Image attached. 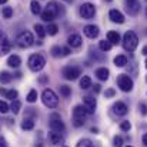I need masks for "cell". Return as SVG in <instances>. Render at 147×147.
<instances>
[{
    "label": "cell",
    "instance_id": "cell-1",
    "mask_svg": "<svg viewBox=\"0 0 147 147\" xmlns=\"http://www.w3.org/2000/svg\"><path fill=\"white\" fill-rule=\"evenodd\" d=\"M137 46H139V37H137V34L134 32H131V30L126 32L124 36H123V47H124V50H127V51L131 53V51H134V50L137 49Z\"/></svg>",
    "mask_w": 147,
    "mask_h": 147
},
{
    "label": "cell",
    "instance_id": "cell-2",
    "mask_svg": "<svg viewBox=\"0 0 147 147\" xmlns=\"http://www.w3.org/2000/svg\"><path fill=\"white\" fill-rule=\"evenodd\" d=\"M27 64L32 71H40L46 66V59L42 54H32L27 60Z\"/></svg>",
    "mask_w": 147,
    "mask_h": 147
},
{
    "label": "cell",
    "instance_id": "cell-3",
    "mask_svg": "<svg viewBox=\"0 0 147 147\" xmlns=\"http://www.w3.org/2000/svg\"><path fill=\"white\" fill-rule=\"evenodd\" d=\"M16 43H17V46L20 49H27V47H30V46L34 45V37H33V34L30 32L24 30V32H20L19 33V36L16 39Z\"/></svg>",
    "mask_w": 147,
    "mask_h": 147
},
{
    "label": "cell",
    "instance_id": "cell-4",
    "mask_svg": "<svg viewBox=\"0 0 147 147\" xmlns=\"http://www.w3.org/2000/svg\"><path fill=\"white\" fill-rule=\"evenodd\" d=\"M42 100H43V104H45L46 107H49V109H54V107H57V104H59L57 94H56L53 90H50V89H46V90L43 92Z\"/></svg>",
    "mask_w": 147,
    "mask_h": 147
},
{
    "label": "cell",
    "instance_id": "cell-5",
    "mask_svg": "<svg viewBox=\"0 0 147 147\" xmlns=\"http://www.w3.org/2000/svg\"><path fill=\"white\" fill-rule=\"evenodd\" d=\"M61 76L66 80H76L79 79V76H82V69L77 66H66L61 70Z\"/></svg>",
    "mask_w": 147,
    "mask_h": 147
},
{
    "label": "cell",
    "instance_id": "cell-6",
    "mask_svg": "<svg viewBox=\"0 0 147 147\" xmlns=\"http://www.w3.org/2000/svg\"><path fill=\"white\" fill-rule=\"evenodd\" d=\"M117 86L120 87V90L121 92H131L133 90V86H134V83H133V80L127 76V74H119L117 76Z\"/></svg>",
    "mask_w": 147,
    "mask_h": 147
},
{
    "label": "cell",
    "instance_id": "cell-7",
    "mask_svg": "<svg viewBox=\"0 0 147 147\" xmlns=\"http://www.w3.org/2000/svg\"><path fill=\"white\" fill-rule=\"evenodd\" d=\"M79 13H80V16H82L84 20H90V19H93L94 14H96V7H94V4H92V3H83V4L80 6V9H79Z\"/></svg>",
    "mask_w": 147,
    "mask_h": 147
},
{
    "label": "cell",
    "instance_id": "cell-8",
    "mask_svg": "<svg viewBox=\"0 0 147 147\" xmlns=\"http://www.w3.org/2000/svg\"><path fill=\"white\" fill-rule=\"evenodd\" d=\"M50 127H51V130H56V131H60V133H63L64 129H66L61 117L59 114H56V113H53L50 116Z\"/></svg>",
    "mask_w": 147,
    "mask_h": 147
},
{
    "label": "cell",
    "instance_id": "cell-9",
    "mask_svg": "<svg viewBox=\"0 0 147 147\" xmlns=\"http://www.w3.org/2000/svg\"><path fill=\"white\" fill-rule=\"evenodd\" d=\"M11 50V43L9 42V37L4 32H0V56H4L10 53Z\"/></svg>",
    "mask_w": 147,
    "mask_h": 147
},
{
    "label": "cell",
    "instance_id": "cell-10",
    "mask_svg": "<svg viewBox=\"0 0 147 147\" xmlns=\"http://www.w3.org/2000/svg\"><path fill=\"white\" fill-rule=\"evenodd\" d=\"M126 10L130 16H137L140 13V1L139 0H124Z\"/></svg>",
    "mask_w": 147,
    "mask_h": 147
},
{
    "label": "cell",
    "instance_id": "cell-11",
    "mask_svg": "<svg viewBox=\"0 0 147 147\" xmlns=\"http://www.w3.org/2000/svg\"><path fill=\"white\" fill-rule=\"evenodd\" d=\"M109 19H110L113 23H119V24H123V23L126 22L123 13H121L120 10H117V9H111V10L109 11Z\"/></svg>",
    "mask_w": 147,
    "mask_h": 147
},
{
    "label": "cell",
    "instance_id": "cell-12",
    "mask_svg": "<svg viewBox=\"0 0 147 147\" xmlns=\"http://www.w3.org/2000/svg\"><path fill=\"white\" fill-rule=\"evenodd\" d=\"M47 137H49V142L53 146L63 144V142H64V137L61 136V133L60 131H56V130H51L49 134H47Z\"/></svg>",
    "mask_w": 147,
    "mask_h": 147
},
{
    "label": "cell",
    "instance_id": "cell-13",
    "mask_svg": "<svg viewBox=\"0 0 147 147\" xmlns=\"http://www.w3.org/2000/svg\"><path fill=\"white\" fill-rule=\"evenodd\" d=\"M83 101H84V106H86V109H87V111L92 114V113H94V110H96V106H97V101H96V98L93 97V96H84L83 97Z\"/></svg>",
    "mask_w": 147,
    "mask_h": 147
},
{
    "label": "cell",
    "instance_id": "cell-14",
    "mask_svg": "<svg viewBox=\"0 0 147 147\" xmlns=\"http://www.w3.org/2000/svg\"><path fill=\"white\" fill-rule=\"evenodd\" d=\"M82 42H83V40H82V36L77 34V33L70 34L69 39H67V45H69L70 47H74V49L80 47V46H82Z\"/></svg>",
    "mask_w": 147,
    "mask_h": 147
},
{
    "label": "cell",
    "instance_id": "cell-15",
    "mask_svg": "<svg viewBox=\"0 0 147 147\" xmlns=\"http://www.w3.org/2000/svg\"><path fill=\"white\" fill-rule=\"evenodd\" d=\"M46 9H47V10H50V11H51V13H53L56 17L64 13L63 6H60V4H59V3H56V1H49V3H47V6H46Z\"/></svg>",
    "mask_w": 147,
    "mask_h": 147
},
{
    "label": "cell",
    "instance_id": "cell-16",
    "mask_svg": "<svg viewBox=\"0 0 147 147\" xmlns=\"http://www.w3.org/2000/svg\"><path fill=\"white\" fill-rule=\"evenodd\" d=\"M83 32H84V34H86L89 39H96L98 36V33H100L98 27L94 26V24H87V26L83 29Z\"/></svg>",
    "mask_w": 147,
    "mask_h": 147
},
{
    "label": "cell",
    "instance_id": "cell-17",
    "mask_svg": "<svg viewBox=\"0 0 147 147\" xmlns=\"http://www.w3.org/2000/svg\"><path fill=\"white\" fill-rule=\"evenodd\" d=\"M113 111H114L117 116H126L127 111H129V107L126 106V103L117 101V103H114V106H113Z\"/></svg>",
    "mask_w": 147,
    "mask_h": 147
},
{
    "label": "cell",
    "instance_id": "cell-18",
    "mask_svg": "<svg viewBox=\"0 0 147 147\" xmlns=\"http://www.w3.org/2000/svg\"><path fill=\"white\" fill-rule=\"evenodd\" d=\"M89 114L86 106H76L73 109V119H86V116Z\"/></svg>",
    "mask_w": 147,
    "mask_h": 147
},
{
    "label": "cell",
    "instance_id": "cell-19",
    "mask_svg": "<svg viewBox=\"0 0 147 147\" xmlns=\"http://www.w3.org/2000/svg\"><path fill=\"white\" fill-rule=\"evenodd\" d=\"M94 74H96V77H97L98 80L106 82V80H109V74H110V71H109V69H106V67H98V69H96Z\"/></svg>",
    "mask_w": 147,
    "mask_h": 147
},
{
    "label": "cell",
    "instance_id": "cell-20",
    "mask_svg": "<svg viewBox=\"0 0 147 147\" xmlns=\"http://www.w3.org/2000/svg\"><path fill=\"white\" fill-rule=\"evenodd\" d=\"M20 64H22V59H20L17 54H11V56H9V59H7V66L17 69Z\"/></svg>",
    "mask_w": 147,
    "mask_h": 147
},
{
    "label": "cell",
    "instance_id": "cell-21",
    "mask_svg": "<svg viewBox=\"0 0 147 147\" xmlns=\"http://www.w3.org/2000/svg\"><path fill=\"white\" fill-rule=\"evenodd\" d=\"M107 40H109L111 45H119V43H120V34H119L117 32L111 30V32L107 33Z\"/></svg>",
    "mask_w": 147,
    "mask_h": 147
},
{
    "label": "cell",
    "instance_id": "cell-22",
    "mask_svg": "<svg viewBox=\"0 0 147 147\" xmlns=\"http://www.w3.org/2000/svg\"><path fill=\"white\" fill-rule=\"evenodd\" d=\"M22 129L23 130H33L34 129V120L30 117H24V120L22 121Z\"/></svg>",
    "mask_w": 147,
    "mask_h": 147
},
{
    "label": "cell",
    "instance_id": "cell-23",
    "mask_svg": "<svg viewBox=\"0 0 147 147\" xmlns=\"http://www.w3.org/2000/svg\"><path fill=\"white\" fill-rule=\"evenodd\" d=\"M30 10H32V13L33 14H42V6H40V3L37 1V0H32L30 1Z\"/></svg>",
    "mask_w": 147,
    "mask_h": 147
},
{
    "label": "cell",
    "instance_id": "cell-24",
    "mask_svg": "<svg viewBox=\"0 0 147 147\" xmlns=\"http://www.w3.org/2000/svg\"><path fill=\"white\" fill-rule=\"evenodd\" d=\"M126 64H127V57H126L124 54H119V56L114 57V66H117V67H124Z\"/></svg>",
    "mask_w": 147,
    "mask_h": 147
},
{
    "label": "cell",
    "instance_id": "cell-25",
    "mask_svg": "<svg viewBox=\"0 0 147 147\" xmlns=\"http://www.w3.org/2000/svg\"><path fill=\"white\" fill-rule=\"evenodd\" d=\"M80 87L83 90H87V89L92 87V79H90V76H83L80 79Z\"/></svg>",
    "mask_w": 147,
    "mask_h": 147
},
{
    "label": "cell",
    "instance_id": "cell-26",
    "mask_svg": "<svg viewBox=\"0 0 147 147\" xmlns=\"http://www.w3.org/2000/svg\"><path fill=\"white\" fill-rule=\"evenodd\" d=\"M59 90H60V94H61L64 98H67V97H70V96H71V87H69V86H66V84L60 86V87H59Z\"/></svg>",
    "mask_w": 147,
    "mask_h": 147
},
{
    "label": "cell",
    "instance_id": "cell-27",
    "mask_svg": "<svg viewBox=\"0 0 147 147\" xmlns=\"http://www.w3.org/2000/svg\"><path fill=\"white\" fill-rule=\"evenodd\" d=\"M40 16H42V20H45V22H53V20L56 19V16H54L50 10H47V9H46L45 11H42Z\"/></svg>",
    "mask_w": 147,
    "mask_h": 147
},
{
    "label": "cell",
    "instance_id": "cell-28",
    "mask_svg": "<svg viewBox=\"0 0 147 147\" xmlns=\"http://www.w3.org/2000/svg\"><path fill=\"white\" fill-rule=\"evenodd\" d=\"M11 80V74L9 71H0V83L1 84H7Z\"/></svg>",
    "mask_w": 147,
    "mask_h": 147
},
{
    "label": "cell",
    "instance_id": "cell-29",
    "mask_svg": "<svg viewBox=\"0 0 147 147\" xmlns=\"http://www.w3.org/2000/svg\"><path fill=\"white\" fill-rule=\"evenodd\" d=\"M113 47V45L109 42V40H101L100 43H98V49L101 50V51H110Z\"/></svg>",
    "mask_w": 147,
    "mask_h": 147
},
{
    "label": "cell",
    "instance_id": "cell-30",
    "mask_svg": "<svg viewBox=\"0 0 147 147\" xmlns=\"http://www.w3.org/2000/svg\"><path fill=\"white\" fill-rule=\"evenodd\" d=\"M46 32H47V34H50V36H56L59 33V26L54 24V23H50L49 26L46 27Z\"/></svg>",
    "mask_w": 147,
    "mask_h": 147
},
{
    "label": "cell",
    "instance_id": "cell-31",
    "mask_svg": "<svg viewBox=\"0 0 147 147\" xmlns=\"http://www.w3.org/2000/svg\"><path fill=\"white\" fill-rule=\"evenodd\" d=\"M11 16H13V9L10 6H6V7L1 9V17L3 19H10Z\"/></svg>",
    "mask_w": 147,
    "mask_h": 147
},
{
    "label": "cell",
    "instance_id": "cell-32",
    "mask_svg": "<svg viewBox=\"0 0 147 147\" xmlns=\"http://www.w3.org/2000/svg\"><path fill=\"white\" fill-rule=\"evenodd\" d=\"M34 30H36V33H37V36H39L40 39H43V37L47 34L46 29H45L42 24H34Z\"/></svg>",
    "mask_w": 147,
    "mask_h": 147
},
{
    "label": "cell",
    "instance_id": "cell-33",
    "mask_svg": "<svg viewBox=\"0 0 147 147\" xmlns=\"http://www.w3.org/2000/svg\"><path fill=\"white\" fill-rule=\"evenodd\" d=\"M20 107H22V103H20L19 100H13L11 104H10V110H11L14 114H17V113L20 111Z\"/></svg>",
    "mask_w": 147,
    "mask_h": 147
},
{
    "label": "cell",
    "instance_id": "cell-34",
    "mask_svg": "<svg viewBox=\"0 0 147 147\" xmlns=\"http://www.w3.org/2000/svg\"><path fill=\"white\" fill-rule=\"evenodd\" d=\"M50 53H51L53 57H60V56H63V47H60V46H53L51 50H50Z\"/></svg>",
    "mask_w": 147,
    "mask_h": 147
},
{
    "label": "cell",
    "instance_id": "cell-35",
    "mask_svg": "<svg viewBox=\"0 0 147 147\" xmlns=\"http://www.w3.org/2000/svg\"><path fill=\"white\" fill-rule=\"evenodd\" d=\"M26 98H27V101H29V103H34V101L37 100V92H36L34 89H33V90H30Z\"/></svg>",
    "mask_w": 147,
    "mask_h": 147
},
{
    "label": "cell",
    "instance_id": "cell-36",
    "mask_svg": "<svg viewBox=\"0 0 147 147\" xmlns=\"http://www.w3.org/2000/svg\"><path fill=\"white\" fill-rule=\"evenodd\" d=\"M76 147H94V144L92 143V140H89V139H83V140H80V142L77 143V146Z\"/></svg>",
    "mask_w": 147,
    "mask_h": 147
},
{
    "label": "cell",
    "instance_id": "cell-37",
    "mask_svg": "<svg viewBox=\"0 0 147 147\" xmlns=\"http://www.w3.org/2000/svg\"><path fill=\"white\" fill-rule=\"evenodd\" d=\"M17 94H19V93H17V90H14V89H13V90H7V92H6V94H4V97L10 98V100H16V98H17Z\"/></svg>",
    "mask_w": 147,
    "mask_h": 147
},
{
    "label": "cell",
    "instance_id": "cell-38",
    "mask_svg": "<svg viewBox=\"0 0 147 147\" xmlns=\"http://www.w3.org/2000/svg\"><path fill=\"white\" fill-rule=\"evenodd\" d=\"M120 129H121L123 131H129V130L131 129V124H130V121H129V120H124V121H121V123H120Z\"/></svg>",
    "mask_w": 147,
    "mask_h": 147
},
{
    "label": "cell",
    "instance_id": "cell-39",
    "mask_svg": "<svg viewBox=\"0 0 147 147\" xmlns=\"http://www.w3.org/2000/svg\"><path fill=\"white\" fill-rule=\"evenodd\" d=\"M9 110H10V106H9L6 101L0 100V113H3V114H4V113H7Z\"/></svg>",
    "mask_w": 147,
    "mask_h": 147
},
{
    "label": "cell",
    "instance_id": "cell-40",
    "mask_svg": "<svg viewBox=\"0 0 147 147\" xmlns=\"http://www.w3.org/2000/svg\"><path fill=\"white\" fill-rule=\"evenodd\" d=\"M113 146L114 147H123V139L120 136H116L113 139Z\"/></svg>",
    "mask_w": 147,
    "mask_h": 147
},
{
    "label": "cell",
    "instance_id": "cell-41",
    "mask_svg": "<svg viewBox=\"0 0 147 147\" xmlns=\"http://www.w3.org/2000/svg\"><path fill=\"white\" fill-rule=\"evenodd\" d=\"M84 124V119H73V126L74 127H82Z\"/></svg>",
    "mask_w": 147,
    "mask_h": 147
},
{
    "label": "cell",
    "instance_id": "cell-42",
    "mask_svg": "<svg viewBox=\"0 0 147 147\" xmlns=\"http://www.w3.org/2000/svg\"><path fill=\"white\" fill-rule=\"evenodd\" d=\"M114 94H116V90H114V89H107V90L104 92V96H106V98L113 97Z\"/></svg>",
    "mask_w": 147,
    "mask_h": 147
},
{
    "label": "cell",
    "instance_id": "cell-43",
    "mask_svg": "<svg viewBox=\"0 0 147 147\" xmlns=\"http://www.w3.org/2000/svg\"><path fill=\"white\" fill-rule=\"evenodd\" d=\"M139 110H140V113H142L143 116H147V106L144 103H140V104H139Z\"/></svg>",
    "mask_w": 147,
    "mask_h": 147
},
{
    "label": "cell",
    "instance_id": "cell-44",
    "mask_svg": "<svg viewBox=\"0 0 147 147\" xmlns=\"http://www.w3.org/2000/svg\"><path fill=\"white\" fill-rule=\"evenodd\" d=\"M36 114H37V113L34 111V109H27V111H26V117H30V119L34 117Z\"/></svg>",
    "mask_w": 147,
    "mask_h": 147
},
{
    "label": "cell",
    "instance_id": "cell-45",
    "mask_svg": "<svg viewBox=\"0 0 147 147\" xmlns=\"http://www.w3.org/2000/svg\"><path fill=\"white\" fill-rule=\"evenodd\" d=\"M39 82H40V83H43V84H45V83H47V82H49V76H47V74H43V76H40Z\"/></svg>",
    "mask_w": 147,
    "mask_h": 147
},
{
    "label": "cell",
    "instance_id": "cell-46",
    "mask_svg": "<svg viewBox=\"0 0 147 147\" xmlns=\"http://www.w3.org/2000/svg\"><path fill=\"white\" fill-rule=\"evenodd\" d=\"M92 57H93L94 60H100V61H101V60L104 59L103 56H98V54H97V53H96V51H94V53H92Z\"/></svg>",
    "mask_w": 147,
    "mask_h": 147
},
{
    "label": "cell",
    "instance_id": "cell-47",
    "mask_svg": "<svg viewBox=\"0 0 147 147\" xmlns=\"http://www.w3.org/2000/svg\"><path fill=\"white\" fill-rule=\"evenodd\" d=\"M0 147H9L7 146V142L4 137H0Z\"/></svg>",
    "mask_w": 147,
    "mask_h": 147
},
{
    "label": "cell",
    "instance_id": "cell-48",
    "mask_svg": "<svg viewBox=\"0 0 147 147\" xmlns=\"http://www.w3.org/2000/svg\"><path fill=\"white\" fill-rule=\"evenodd\" d=\"M92 87H93V92H94L96 94H97V93H100V87H101L100 84H94V86H92Z\"/></svg>",
    "mask_w": 147,
    "mask_h": 147
},
{
    "label": "cell",
    "instance_id": "cell-49",
    "mask_svg": "<svg viewBox=\"0 0 147 147\" xmlns=\"http://www.w3.org/2000/svg\"><path fill=\"white\" fill-rule=\"evenodd\" d=\"M70 54V49L69 47H63V56H69Z\"/></svg>",
    "mask_w": 147,
    "mask_h": 147
},
{
    "label": "cell",
    "instance_id": "cell-50",
    "mask_svg": "<svg viewBox=\"0 0 147 147\" xmlns=\"http://www.w3.org/2000/svg\"><path fill=\"white\" fill-rule=\"evenodd\" d=\"M143 144H144V146H147V133H144V134H143Z\"/></svg>",
    "mask_w": 147,
    "mask_h": 147
},
{
    "label": "cell",
    "instance_id": "cell-51",
    "mask_svg": "<svg viewBox=\"0 0 147 147\" xmlns=\"http://www.w3.org/2000/svg\"><path fill=\"white\" fill-rule=\"evenodd\" d=\"M142 53H143L144 56H147V46H144V47H143V50H142Z\"/></svg>",
    "mask_w": 147,
    "mask_h": 147
},
{
    "label": "cell",
    "instance_id": "cell-52",
    "mask_svg": "<svg viewBox=\"0 0 147 147\" xmlns=\"http://www.w3.org/2000/svg\"><path fill=\"white\" fill-rule=\"evenodd\" d=\"M6 92H7L6 89H0V94H3V96H4V94H6Z\"/></svg>",
    "mask_w": 147,
    "mask_h": 147
},
{
    "label": "cell",
    "instance_id": "cell-53",
    "mask_svg": "<svg viewBox=\"0 0 147 147\" xmlns=\"http://www.w3.org/2000/svg\"><path fill=\"white\" fill-rule=\"evenodd\" d=\"M92 133H98V129H96V127H92Z\"/></svg>",
    "mask_w": 147,
    "mask_h": 147
},
{
    "label": "cell",
    "instance_id": "cell-54",
    "mask_svg": "<svg viewBox=\"0 0 147 147\" xmlns=\"http://www.w3.org/2000/svg\"><path fill=\"white\" fill-rule=\"evenodd\" d=\"M14 76H16V77H17V79H20V77H22V73H16V74H14Z\"/></svg>",
    "mask_w": 147,
    "mask_h": 147
},
{
    "label": "cell",
    "instance_id": "cell-55",
    "mask_svg": "<svg viewBox=\"0 0 147 147\" xmlns=\"http://www.w3.org/2000/svg\"><path fill=\"white\" fill-rule=\"evenodd\" d=\"M6 1H7V0H0V4H4Z\"/></svg>",
    "mask_w": 147,
    "mask_h": 147
},
{
    "label": "cell",
    "instance_id": "cell-56",
    "mask_svg": "<svg viewBox=\"0 0 147 147\" xmlns=\"http://www.w3.org/2000/svg\"><path fill=\"white\" fill-rule=\"evenodd\" d=\"M146 69H147V59H146Z\"/></svg>",
    "mask_w": 147,
    "mask_h": 147
},
{
    "label": "cell",
    "instance_id": "cell-57",
    "mask_svg": "<svg viewBox=\"0 0 147 147\" xmlns=\"http://www.w3.org/2000/svg\"><path fill=\"white\" fill-rule=\"evenodd\" d=\"M106 1H111V0H106Z\"/></svg>",
    "mask_w": 147,
    "mask_h": 147
},
{
    "label": "cell",
    "instance_id": "cell-58",
    "mask_svg": "<svg viewBox=\"0 0 147 147\" xmlns=\"http://www.w3.org/2000/svg\"><path fill=\"white\" fill-rule=\"evenodd\" d=\"M126 147H133V146H126Z\"/></svg>",
    "mask_w": 147,
    "mask_h": 147
},
{
    "label": "cell",
    "instance_id": "cell-59",
    "mask_svg": "<svg viewBox=\"0 0 147 147\" xmlns=\"http://www.w3.org/2000/svg\"><path fill=\"white\" fill-rule=\"evenodd\" d=\"M146 16H147V9H146Z\"/></svg>",
    "mask_w": 147,
    "mask_h": 147
},
{
    "label": "cell",
    "instance_id": "cell-60",
    "mask_svg": "<svg viewBox=\"0 0 147 147\" xmlns=\"http://www.w3.org/2000/svg\"><path fill=\"white\" fill-rule=\"evenodd\" d=\"M146 82H147V77H146Z\"/></svg>",
    "mask_w": 147,
    "mask_h": 147
},
{
    "label": "cell",
    "instance_id": "cell-61",
    "mask_svg": "<svg viewBox=\"0 0 147 147\" xmlns=\"http://www.w3.org/2000/svg\"><path fill=\"white\" fill-rule=\"evenodd\" d=\"M146 1H147V0H146Z\"/></svg>",
    "mask_w": 147,
    "mask_h": 147
}]
</instances>
